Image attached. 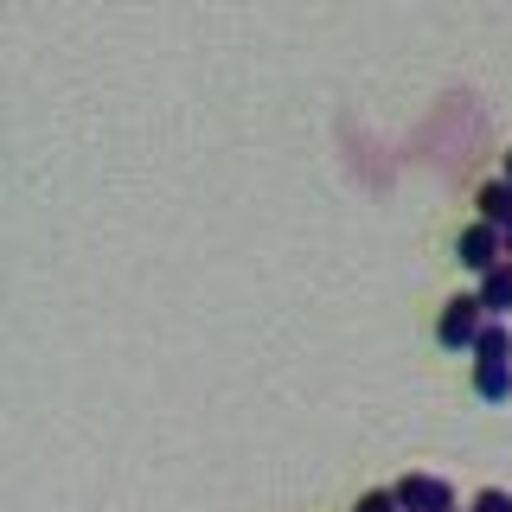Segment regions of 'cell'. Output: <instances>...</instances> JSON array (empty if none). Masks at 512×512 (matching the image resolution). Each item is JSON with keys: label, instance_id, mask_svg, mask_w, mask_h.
<instances>
[{"label": "cell", "instance_id": "6da1fadb", "mask_svg": "<svg viewBox=\"0 0 512 512\" xmlns=\"http://www.w3.org/2000/svg\"><path fill=\"white\" fill-rule=\"evenodd\" d=\"M487 301H480V295H455V301H448V308H442V320H436V340L448 346V352H474L480 346V333H487Z\"/></svg>", "mask_w": 512, "mask_h": 512}, {"label": "cell", "instance_id": "7a4b0ae2", "mask_svg": "<svg viewBox=\"0 0 512 512\" xmlns=\"http://www.w3.org/2000/svg\"><path fill=\"white\" fill-rule=\"evenodd\" d=\"M455 256H461V263H468V269H480V276H487L493 263H506V231H493L487 218H474L468 231L455 237Z\"/></svg>", "mask_w": 512, "mask_h": 512}, {"label": "cell", "instance_id": "3957f363", "mask_svg": "<svg viewBox=\"0 0 512 512\" xmlns=\"http://www.w3.org/2000/svg\"><path fill=\"white\" fill-rule=\"evenodd\" d=\"M397 506L404 512H455V487L442 474H404L397 480Z\"/></svg>", "mask_w": 512, "mask_h": 512}, {"label": "cell", "instance_id": "277c9868", "mask_svg": "<svg viewBox=\"0 0 512 512\" xmlns=\"http://www.w3.org/2000/svg\"><path fill=\"white\" fill-rule=\"evenodd\" d=\"M474 397L480 404H512V359H474Z\"/></svg>", "mask_w": 512, "mask_h": 512}, {"label": "cell", "instance_id": "5b68a950", "mask_svg": "<svg viewBox=\"0 0 512 512\" xmlns=\"http://www.w3.org/2000/svg\"><path fill=\"white\" fill-rule=\"evenodd\" d=\"M474 295L487 301V314H493V320H506V314H512V263H493L487 276H480Z\"/></svg>", "mask_w": 512, "mask_h": 512}, {"label": "cell", "instance_id": "8992f818", "mask_svg": "<svg viewBox=\"0 0 512 512\" xmlns=\"http://www.w3.org/2000/svg\"><path fill=\"white\" fill-rule=\"evenodd\" d=\"M474 205H480V218H487L493 231H512V180L480 186V192H474Z\"/></svg>", "mask_w": 512, "mask_h": 512}, {"label": "cell", "instance_id": "52a82bcc", "mask_svg": "<svg viewBox=\"0 0 512 512\" xmlns=\"http://www.w3.org/2000/svg\"><path fill=\"white\" fill-rule=\"evenodd\" d=\"M474 359H512V327H506V320H487V333H480Z\"/></svg>", "mask_w": 512, "mask_h": 512}, {"label": "cell", "instance_id": "ba28073f", "mask_svg": "<svg viewBox=\"0 0 512 512\" xmlns=\"http://www.w3.org/2000/svg\"><path fill=\"white\" fill-rule=\"evenodd\" d=\"M468 512H512V493H506V487H480Z\"/></svg>", "mask_w": 512, "mask_h": 512}, {"label": "cell", "instance_id": "9c48e42d", "mask_svg": "<svg viewBox=\"0 0 512 512\" xmlns=\"http://www.w3.org/2000/svg\"><path fill=\"white\" fill-rule=\"evenodd\" d=\"M352 512H404V506H397V487H372Z\"/></svg>", "mask_w": 512, "mask_h": 512}, {"label": "cell", "instance_id": "30bf717a", "mask_svg": "<svg viewBox=\"0 0 512 512\" xmlns=\"http://www.w3.org/2000/svg\"><path fill=\"white\" fill-rule=\"evenodd\" d=\"M506 263H512V231H506Z\"/></svg>", "mask_w": 512, "mask_h": 512}, {"label": "cell", "instance_id": "8fae6325", "mask_svg": "<svg viewBox=\"0 0 512 512\" xmlns=\"http://www.w3.org/2000/svg\"><path fill=\"white\" fill-rule=\"evenodd\" d=\"M506 180H512V154H506Z\"/></svg>", "mask_w": 512, "mask_h": 512}]
</instances>
